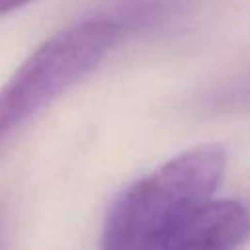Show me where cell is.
Segmentation results:
<instances>
[{
    "mask_svg": "<svg viewBox=\"0 0 250 250\" xmlns=\"http://www.w3.org/2000/svg\"><path fill=\"white\" fill-rule=\"evenodd\" d=\"M227 172V152L197 146L125 188L111 203L102 250H164L178 227L211 199Z\"/></svg>",
    "mask_w": 250,
    "mask_h": 250,
    "instance_id": "obj_1",
    "label": "cell"
},
{
    "mask_svg": "<svg viewBox=\"0 0 250 250\" xmlns=\"http://www.w3.org/2000/svg\"><path fill=\"white\" fill-rule=\"evenodd\" d=\"M121 33L115 21L84 20L41 43L0 88V148L33 115L94 70Z\"/></svg>",
    "mask_w": 250,
    "mask_h": 250,
    "instance_id": "obj_2",
    "label": "cell"
},
{
    "mask_svg": "<svg viewBox=\"0 0 250 250\" xmlns=\"http://www.w3.org/2000/svg\"><path fill=\"white\" fill-rule=\"evenodd\" d=\"M250 238V211L234 199H209L172 234L164 250H240Z\"/></svg>",
    "mask_w": 250,
    "mask_h": 250,
    "instance_id": "obj_3",
    "label": "cell"
},
{
    "mask_svg": "<svg viewBox=\"0 0 250 250\" xmlns=\"http://www.w3.org/2000/svg\"><path fill=\"white\" fill-rule=\"evenodd\" d=\"M31 0H0V16L12 12V10H18L25 4H29Z\"/></svg>",
    "mask_w": 250,
    "mask_h": 250,
    "instance_id": "obj_4",
    "label": "cell"
}]
</instances>
